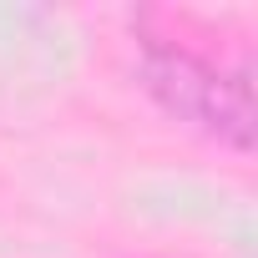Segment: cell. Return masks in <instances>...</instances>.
<instances>
[{
	"label": "cell",
	"instance_id": "obj_1",
	"mask_svg": "<svg viewBox=\"0 0 258 258\" xmlns=\"http://www.w3.org/2000/svg\"><path fill=\"white\" fill-rule=\"evenodd\" d=\"M142 86L147 96L182 126L233 147V152H253V86L248 71H223L218 61L147 36L142 41Z\"/></svg>",
	"mask_w": 258,
	"mask_h": 258
}]
</instances>
